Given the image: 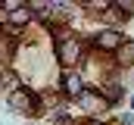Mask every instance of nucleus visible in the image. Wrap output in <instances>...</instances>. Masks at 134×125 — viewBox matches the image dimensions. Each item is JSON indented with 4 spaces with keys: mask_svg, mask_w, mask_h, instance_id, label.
<instances>
[{
    "mask_svg": "<svg viewBox=\"0 0 134 125\" xmlns=\"http://www.w3.org/2000/svg\"><path fill=\"white\" fill-rule=\"evenodd\" d=\"M81 53H84V47H81L78 38H66V41L56 47V60L66 66V72L75 69V62H81Z\"/></svg>",
    "mask_w": 134,
    "mask_h": 125,
    "instance_id": "f257e3e1",
    "label": "nucleus"
},
{
    "mask_svg": "<svg viewBox=\"0 0 134 125\" xmlns=\"http://www.w3.org/2000/svg\"><path fill=\"white\" fill-rule=\"evenodd\" d=\"M78 103H81V110H84V113H91V116H100V113L109 110V103L100 97V91H84L81 97H78Z\"/></svg>",
    "mask_w": 134,
    "mask_h": 125,
    "instance_id": "f03ea898",
    "label": "nucleus"
},
{
    "mask_svg": "<svg viewBox=\"0 0 134 125\" xmlns=\"http://www.w3.org/2000/svg\"><path fill=\"white\" fill-rule=\"evenodd\" d=\"M9 106H13L16 113H34L37 100H34L28 91H13V94H9Z\"/></svg>",
    "mask_w": 134,
    "mask_h": 125,
    "instance_id": "7ed1b4c3",
    "label": "nucleus"
},
{
    "mask_svg": "<svg viewBox=\"0 0 134 125\" xmlns=\"http://www.w3.org/2000/svg\"><path fill=\"white\" fill-rule=\"evenodd\" d=\"M94 44H97L100 50H119V47H122V34L115 28H103L100 34L94 38Z\"/></svg>",
    "mask_w": 134,
    "mask_h": 125,
    "instance_id": "20e7f679",
    "label": "nucleus"
},
{
    "mask_svg": "<svg viewBox=\"0 0 134 125\" xmlns=\"http://www.w3.org/2000/svg\"><path fill=\"white\" fill-rule=\"evenodd\" d=\"M63 88H66V94H72V97H81V94L87 91L78 72H66V75H63Z\"/></svg>",
    "mask_w": 134,
    "mask_h": 125,
    "instance_id": "39448f33",
    "label": "nucleus"
},
{
    "mask_svg": "<svg viewBox=\"0 0 134 125\" xmlns=\"http://www.w3.org/2000/svg\"><path fill=\"white\" fill-rule=\"evenodd\" d=\"M100 97H103V100H106V103H115V100L122 97V88H119L115 81H106V85H103V88H100Z\"/></svg>",
    "mask_w": 134,
    "mask_h": 125,
    "instance_id": "423d86ee",
    "label": "nucleus"
},
{
    "mask_svg": "<svg viewBox=\"0 0 134 125\" xmlns=\"http://www.w3.org/2000/svg\"><path fill=\"white\" fill-rule=\"evenodd\" d=\"M28 22H31V9H28V6H22V9H16V13H9V25L22 28V25H28Z\"/></svg>",
    "mask_w": 134,
    "mask_h": 125,
    "instance_id": "0eeeda50",
    "label": "nucleus"
},
{
    "mask_svg": "<svg viewBox=\"0 0 134 125\" xmlns=\"http://www.w3.org/2000/svg\"><path fill=\"white\" fill-rule=\"evenodd\" d=\"M115 53H119V62H122V66H131V62H134V44H131V41L122 44Z\"/></svg>",
    "mask_w": 134,
    "mask_h": 125,
    "instance_id": "6e6552de",
    "label": "nucleus"
},
{
    "mask_svg": "<svg viewBox=\"0 0 134 125\" xmlns=\"http://www.w3.org/2000/svg\"><path fill=\"white\" fill-rule=\"evenodd\" d=\"M112 9H115L122 19H128V16L134 13V0H119V3H112Z\"/></svg>",
    "mask_w": 134,
    "mask_h": 125,
    "instance_id": "1a4fd4ad",
    "label": "nucleus"
},
{
    "mask_svg": "<svg viewBox=\"0 0 134 125\" xmlns=\"http://www.w3.org/2000/svg\"><path fill=\"white\" fill-rule=\"evenodd\" d=\"M125 125H134V116H131V113H128V116H125Z\"/></svg>",
    "mask_w": 134,
    "mask_h": 125,
    "instance_id": "9d476101",
    "label": "nucleus"
},
{
    "mask_svg": "<svg viewBox=\"0 0 134 125\" xmlns=\"http://www.w3.org/2000/svg\"><path fill=\"white\" fill-rule=\"evenodd\" d=\"M131 103H134V100H131Z\"/></svg>",
    "mask_w": 134,
    "mask_h": 125,
    "instance_id": "9b49d317",
    "label": "nucleus"
}]
</instances>
